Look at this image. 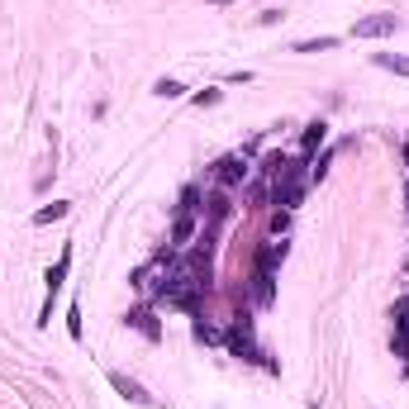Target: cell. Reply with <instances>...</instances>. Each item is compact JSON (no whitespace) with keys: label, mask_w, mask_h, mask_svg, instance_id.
I'll return each mask as SVG.
<instances>
[{"label":"cell","mask_w":409,"mask_h":409,"mask_svg":"<svg viewBox=\"0 0 409 409\" xmlns=\"http://www.w3.org/2000/svg\"><path fill=\"white\" fill-rule=\"evenodd\" d=\"M271 229H276V234H281V238H285V229H290V219H285L281 209H276V214H271Z\"/></svg>","instance_id":"obj_20"},{"label":"cell","mask_w":409,"mask_h":409,"mask_svg":"<svg viewBox=\"0 0 409 409\" xmlns=\"http://www.w3.org/2000/svg\"><path fill=\"white\" fill-rule=\"evenodd\" d=\"M153 95H162V100H181V95H186V86H181V81H172V77H162L158 86H153Z\"/></svg>","instance_id":"obj_15"},{"label":"cell","mask_w":409,"mask_h":409,"mask_svg":"<svg viewBox=\"0 0 409 409\" xmlns=\"http://www.w3.org/2000/svg\"><path fill=\"white\" fill-rule=\"evenodd\" d=\"M329 48H338L333 33H324V38H305V43H295V53H329Z\"/></svg>","instance_id":"obj_16"},{"label":"cell","mask_w":409,"mask_h":409,"mask_svg":"<svg viewBox=\"0 0 409 409\" xmlns=\"http://www.w3.org/2000/svg\"><path fill=\"white\" fill-rule=\"evenodd\" d=\"M110 386H114V391H119V395H124V400H133V405H148V400H153V395L143 391L138 381H129L124 371H110Z\"/></svg>","instance_id":"obj_6"},{"label":"cell","mask_w":409,"mask_h":409,"mask_svg":"<svg viewBox=\"0 0 409 409\" xmlns=\"http://www.w3.org/2000/svg\"><path fill=\"white\" fill-rule=\"evenodd\" d=\"M67 271H72V248H62V257H58V262L48 267V276H43V285H48V300H43V310H38V324H48V319H53V300H58V290H62Z\"/></svg>","instance_id":"obj_2"},{"label":"cell","mask_w":409,"mask_h":409,"mask_svg":"<svg viewBox=\"0 0 409 409\" xmlns=\"http://www.w3.org/2000/svg\"><path fill=\"white\" fill-rule=\"evenodd\" d=\"M405 167H409V143H405Z\"/></svg>","instance_id":"obj_22"},{"label":"cell","mask_w":409,"mask_h":409,"mask_svg":"<svg viewBox=\"0 0 409 409\" xmlns=\"http://www.w3.org/2000/svg\"><path fill=\"white\" fill-rule=\"evenodd\" d=\"M224 343H229V352H234L238 362H257V366H267V371H276V362H267V352L252 343V319L248 315L234 319V329L224 333Z\"/></svg>","instance_id":"obj_1"},{"label":"cell","mask_w":409,"mask_h":409,"mask_svg":"<svg viewBox=\"0 0 409 409\" xmlns=\"http://www.w3.org/2000/svg\"><path fill=\"white\" fill-rule=\"evenodd\" d=\"M248 158L243 153H229V158H219L214 162V181H219V190H238L243 181H248Z\"/></svg>","instance_id":"obj_3"},{"label":"cell","mask_w":409,"mask_h":409,"mask_svg":"<svg viewBox=\"0 0 409 409\" xmlns=\"http://www.w3.org/2000/svg\"><path fill=\"white\" fill-rule=\"evenodd\" d=\"M190 105H200V110H204V105H219V91H214V86H204V91L190 95Z\"/></svg>","instance_id":"obj_18"},{"label":"cell","mask_w":409,"mask_h":409,"mask_svg":"<svg viewBox=\"0 0 409 409\" xmlns=\"http://www.w3.org/2000/svg\"><path fill=\"white\" fill-rule=\"evenodd\" d=\"M285 252H290V243H285V238H276V243H267V248L257 252V267L262 271H276L285 262Z\"/></svg>","instance_id":"obj_7"},{"label":"cell","mask_w":409,"mask_h":409,"mask_svg":"<svg viewBox=\"0 0 409 409\" xmlns=\"http://www.w3.org/2000/svg\"><path fill=\"white\" fill-rule=\"evenodd\" d=\"M190 238H195V214H181V209H176V224H172V248H186Z\"/></svg>","instance_id":"obj_9"},{"label":"cell","mask_w":409,"mask_h":409,"mask_svg":"<svg viewBox=\"0 0 409 409\" xmlns=\"http://www.w3.org/2000/svg\"><path fill=\"white\" fill-rule=\"evenodd\" d=\"M324 138H329V124H324V119H315V124H305V133H300V153L310 158V153H315V148H319Z\"/></svg>","instance_id":"obj_8"},{"label":"cell","mask_w":409,"mask_h":409,"mask_svg":"<svg viewBox=\"0 0 409 409\" xmlns=\"http://www.w3.org/2000/svg\"><path fill=\"white\" fill-rule=\"evenodd\" d=\"M229 214H234V204H229V190H219V195H209V224L219 229V224L229 219Z\"/></svg>","instance_id":"obj_12"},{"label":"cell","mask_w":409,"mask_h":409,"mask_svg":"<svg viewBox=\"0 0 409 409\" xmlns=\"http://www.w3.org/2000/svg\"><path fill=\"white\" fill-rule=\"evenodd\" d=\"M209 5H234V0H209Z\"/></svg>","instance_id":"obj_21"},{"label":"cell","mask_w":409,"mask_h":409,"mask_svg":"<svg viewBox=\"0 0 409 409\" xmlns=\"http://www.w3.org/2000/svg\"><path fill=\"white\" fill-rule=\"evenodd\" d=\"M176 209H181V214H195V209H200V186L181 190V204H176Z\"/></svg>","instance_id":"obj_17"},{"label":"cell","mask_w":409,"mask_h":409,"mask_svg":"<svg viewBox=\"0 0 409 409\" xmlns=\"http://www.w3.org/2000/svg\"><path fill=\"white\" fill-rule=\"evenodd\" d=\"M67 209H72V200H53V204H43V209H33V224L43 229V224H53V219H67Z\"/></svg>","instance_id":"obj_10"},{"label":"cell","mask_w":409,"mask_h":409,"mask_svg":"<svg viewBox=\"0 0 409 409\" xmlns=\"http://www.w3.org/2000/svg\"><path fill=\"white\" fill-rule=\"evenodd\" d=\"M376 67H386L395 77H409V58H395V53H376Z\"/></svg>","instance_id":"obj_13"},{"label":"cell","mask_w":409,"mask_h":409,"mask_svg":"<svg viewBox=\"0 0 409 409\" xmlns=\"http://www.w3.org/2000/svg\"><path fill=\"white\" fill-rule=\"evenodd\" d=\"M252 281H257V305H271V300H276V271H262V267H257V276H252Z\"/></svg>","instance_id":"obj_11"},{"label":"cell","mask_w":409,"mask_h":409,"mask_svg":"<svg viewBox=\"0 0 409 409\" xmlns=\"http://www.w3.org/2000/svg\"><path fill=\"white\" fill-rule=\"evenodd\" d=\"M400 29V19L395 15H371V19H357L352 24V38H386V33Z\"/></svg>","instance_id":"obj_4"},{"label":"cell","mask_w":409,"mask_h":409,"mask_svg":"<svg viewBox=\"0 0 409 409\" xmlns=\"http://www.w3.org/2000/svg\"><path fill=\"white\" fill-rule=\"evenodd\" d=\"M190 333H195V343H224V333L214 329V324H204L200 315H195V329H190Z\"/></svg>","instance_id":"obj_14"},{"label":"cell","mask_w":409,"mask_h":409,"mask_svg":"<svg viewBox=\"0 0 409 409\" xmlns=\"http://www.w3.org/2000/svg\"><path fill=\"white\" fill-rule=\"evenodd\" d=\"M67 329H72V338H81V310H77V305L67 310Z\"/></svg>","instance_id":"obj_19"},{"label":"cell","mask_w":409,"mask_h":409,"mask_svg":"<svg viewBox=\"0 0 409 409\" xmlns=\"http://www.w3.org/2000/svg\"><path fill=\"white\" fill-rule=\"evenodd\" d=\"M124 324H129V329H138L143 338H153V343L162 338V324H158V315H153V310H129Z\"/></svg>","instance_id":"obj_5"}]
</instances>
